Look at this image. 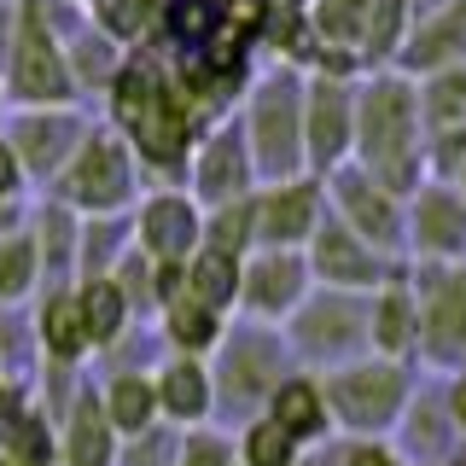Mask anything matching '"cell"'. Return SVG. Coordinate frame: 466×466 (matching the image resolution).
I'll use <instances>...</instances> for the list:
<instances>
[{"mask_svg":"<svg viewBox=\"0 0 466 466\" xmlns=\"http://www.w3.org/2000/svg\"><path fill=\"white\" fill-rule=\"evenodd\" d=\"M291 373V350L274 327H239V332H222V344H216V408L222 414H262V402L274 397V385Z\"/></svg>","mask_w":466,"mask_h":466,"instance_id":"cell-7","label":"cell"},{"mask_svg":"<svg viewBox=\"0 0 466 466\" xmlns=\"http://www.w3.org/2000/svg\"><path fill=\"white\" fill-rule=\"evenodd\" d=\"M65 466H116V431H111L106 408H99L94 397H82L76 414H70Z\"/></svg>","mask_w":466,"mask_h":466,"instance_id":"cell-26","label":"cell"},{"mask_svg":"<svg viewBox=\"0 0 466 466\" xmlns=\"http://www.w3.org/2000/svg\"><path fill=\"white\" fill-rule=\"evenodd\" d=\"M128 187H135V169H128V152L116 140H87L65 175V193L82 210H116L128 198Z\"/></svg>","mask_w":466,"mask_h":466,"instance_id":"cell-16","label":"cell"},{"mask_svg":"<svg viewBox=\"0 0 466 466\" xmlns=\"http://www.w3.org/2000/svg\"><path fill=\"white\" fill-rule=\"evenodd\" d=\"M455 65H466V0L431 12V18H414L408 35H402V47H397V58H390V70H402L408 82L437 76V70H455Z\"/></svg>","mask_w":466,"mask_h":466,"instance_id":"cell-14","label":"cell"},{"mask_svg":"<svg viewBox=\"0 0 466 466\" xmlns=\"http://www.w3.org/2000/svg\"><path fill=\"white\" fill-rule=\"evenodd\" d=\"M204 245H216V251H233V257L257 251V193L216 204L210 222H204Z\"/></svg>","mask_w":466,"mask_h":466,"instance_id":"cell-30","label":"cell"},{"mask_svg":"<svg viewBox=\"0 0 466 466\" xmlns=\"http://www.w3.org/2000/svg\"><path fill=\"white\" fill-rule=\"evenodd\" d=\"M327 216H339V222L356 233L361 245H373L379 257H397V262H408V251H402V198L390 193L385 181H373L368 169H356V164H339L327 175Z\"/></svg>","mask_w":466,"mask_h":466,"instance_id":"cell-8","label":"cell"},{"mask_svg":"<svg viewBox=\"0 0 466 466\" xmlns=\"http://www.w3.org/2000/svg\"><path fill=\"white\" fill-rule=\"evenodd\" d=\"M461 373H466V368H461Z\"/></svg>","mask_w":466,"mask_h":466,"instance_id":"cell-50","label":"cell"},{"mask_svg":"<svg viewBox=\"0 0 466 466\" xmlns=\"http://www.w3.org/2000/svg\"><path fill=\"white\" fill-rule=\"evenodd\" d=\"M350 164L385 181L397 198H408L426 181V128H420V94L402 70H368L356 82V140Z\"/></svg>","mask_w":466,"mask_h":466,"instance_id":"cell-1","label":"cell"},{"mask_svg":"<svg viewBox=\"0 0 466 466\" xmlns=\"http://www.w3.org/2000/svg\"><path fill=\"white\" fill-rule=\"evenodd\" d=\"M361 18H368V0H309V29L327 47H356Z\"/></svg>","mask_w":466,"mask_h":466,"instance_id":"cell-33","label":"cell"},{"mask_svg":"<svg viewBox=\"0 0 466 466\" xmlns=\"http://www.w3.org/2000/svg\"><path fill=\"white\" fill-rule=\"evenodd\" d=\"M29 274H35V245L29 239L0 245V298H18V291L29 286Z\"/></svg>","mask_w":466,"mask_h":466,"instance_id":"cell-37","label":"cell"},{"mask_svg":"<svg viewBox=\"0 0 466 466\" xmlns=\"http://www.w3.org/2000/svg\"><path fill=\"white\" fill-rule=\"evenodd\" d=\"M332 466H402V461L385 437H344V443L332 449Z\"/></svg>","mask_w":466,"mask_h":466,"instance_id":"cell-39","label":"cell"},{"mask_svg":"<svg viewBox=\"0 0 466 466\" xmlns=\"http://www.w3.org/2000/svg\"><path fill=\"white\" fill-rule=\"evenodd\" d=\"M164 327L181 356H204V350L222 344V315L204 309V303L193 298V291H175V298L164 303Z\"/></svg>","mask_w":466,"mask_h":466,"instance_id":"cell-28","label":"cell"},{"mask_svg":"<svg viewBox=\"0 0 466 466\" xmlns=\"http://www.w3.org/2000/svg\"><path fill=\"white\" fill-rule=\"evenodd\" d=\"M268 12H274V0H222V24L233 29V35H262V24H268Z\"/></svg>","mask_w":466,"mask_h":466,"instance_id":"cell-40","label":"cell"},{"mask_svg":"<svg viewBox=\"0 0 466 466\" xmlns=\"http://www.w3.org/2000/svg\"><path fill=\"white\" fill-rule=\"evenodd\" d=\"M350 140H356V82L303 76V164L315 181L350 164Z\"/></svg>","mask_w":466,"mask_h":466,"instance_id":"cell-11","label":"cell"},{"mask_svg":"<svg viewBox=\"0 0 466 466\" xmlns=\"http://www.w3.org/2000/svg\"><path fill=\"white\" fill-rule=\"evenodd\" d=\"M443 466H466V443H461V449H455V455H449Z\"/></svg>","mask_w":466,"mask_h":466,"instance_id":"cell-49","label":"cell"},{"mask_svg":"<svg viewBox=\"0 0 466 466\" xmlns=\"http://www.w3.org/2000/svg\"><path fill=\"white\" fill-rule=\"evenodd\" d=\"M443 408H449V426H455V437L466 443V373L449 379V390H443Z\"/></svg>","mask_w":466,"mask_h":466,"instance_id":"cell-42","label":"cell"},{"mask_svg":"<svg viewBox=\"0 0 466 466\" xmlns=\"http://www.w3.org/2000/svg\"><path fill=\"white\" fill-rule=\"evenodd\" d=\"M414 94H420V128L426 135H461L466 128V65L420 76Z\"/></svg>","mask_w":466,"mask_h":466,"instance_id":"cell-24","label":"cell"},{"mask_svg":"<svg viewBox=\"0 0 466 466\" xmlns=\"http://www.w3.org/2000/svg\"><path fill=\"white\" fill-rule=\"evenodd\" d=\"M76 309H82L87 344H111L116 332H123V320H128V298H123V286H116V280H87L76 291Z\"/></svg>","mask_w":466,"mask_h":466,"instance_id":"cell-29","label":"cell"},{"mask_svg":"<svg viewBox=\"0 0 466 466\" xmlns=\"http://www.w3.org/2000/svg\"><path fill=\"white\" fill-rule=\"evenodd\" d=\"M164 24H169V35L181 41V47L204 53L216 41V29H222V0H169Z\"/></svg>","mask_w":466,"mask_h":466,"instance_id":"cell-32","label":"cell"},{"mask_svg":"<svg viewBox=\"0 0 466 466\" xmlns=\"http://www.w3.org/2000/svg\"><path fill=\"white\" fill-rule=\"evenodd\" d=\"M99 408H106L111 431L140 437V431H152V420H157V390H152V379H140V373H116L106 385V402Z\"/></svg>","mask_w":466,"mask_h":466,"instance_id":"cell-27","label":"cell"},{"mask_svg":"<svg viewBox=\"0 0 466 466\" xmlns=\"http://www.w3.org/2000/svg\"><path fill=\"white\" fill-rule=\"evenodd\" d=\"M175 466H233V443L216 437V431H193L175 449Z\"/></svg>","mask_w":466,"mask_h":466,"instance_id":"cell-38","label":"cell"},{"mask_svg":"<svg viewBox=\"0 0 466 466\" xmlns=\"http://www.w3.org/2000/svg\"><path fill=\"white\" fill-rule=\"evenodd\" d=\"M257 193V169H251V146H245V128H216L204 140V152L193 157V198L216 204Z\"/></svg>","mask_w":466,"mask_h":466,"instance_id":"cell-15","label":"cell"},{"mask_svg":"<svg viewBox=\"0 0 466 466\" xmlns=\"http://www.w3.org/2000/svg\"><path fill=\"white\" fill-rule=\"evenodd\" d=\"M320 390H327L332 431L390 437L397 420L408 414V402H414V368H408V361H385V356H361V361L332 368L320 379Z\"/></svg>","mask_w":466,"mask_h":466,"instance_id":"cell-2","label":"cell"},{"mask_svg":"<svg viewBox=\"0 0 466 466\" xmlns=\"http://www.w3.org/2000/svg\"><path fill=\"white\" fill-rule=\"evenodd\" d=\"M239 262L233 251H216V245H198L193 257H187V291L204 303V309L228 315L233 303H239Z\"/></svg>","mask_w":466,"mask_h":466,"instance_id":"cell-23","label":"cell"},{"mask_svg":"<svg viewBox=\"0 0 466 466\" xmlns=\"http://www.w3.org/2000/svg\"><path fill=\"white\" fill-rule=\"evenodd\" d=\"M408 262H466V198L449 181H420L402 198Z\"/></svg>","mask_w":466,"mask_h":466,"instance_id":"cell-10","label":"cell"},{"mask_svg":"<svg viewBox=\"0 0 466 466\" xmlns=\"http://www.w3.org/2000/svg\"><path fill=\"white\" fill-rule=\"evenodd\" d=\"M12 181H18V164H12V152H6V146H0V198L12 193Z\"/></svg>","mask_w":466,"mask_h":466,"instance_id":"cell-44","label":"cell"},{"mask_svg":"<svg viewBox=\"0 0 466 466\" xmlns=\"http://www.w3.org/2000/svg\"><path fill=\"white\" fill-rule=\"evenodd\" d=\"M41 332H47V350L58 361H76L82 350H87V332H82V309H76V298H53L47 303V315H41Z\"/></svg>","mask_w":466,"mask_h":466,"instance_id":"cell-34","label":"cell"},{"mask_svg":"<svg viewBox=\"0 0 466 466\" xmlns=\"http://www.w3.org/2000/svg\"><path fill=\"white\" fill-rule=\"evenodd\" d=\"M303 262H309V280L327 286V291H379L385 280H402L408 262L397 257H379L373 245H361L356 233H350L339 216H320V228L309 233V245H303Z\"/></svg>","mask_w":466,"mask_h":466,"instance_id":"cell-9","label":"cell"},{"mask_svg":"<svg viewBox=\"0 0 466 466\" xmlns=\"http://www.w3.org/2000/svg\"><path fill=\"white\" fill-rule=\"evenodd\" d=\"M140 245L152 262H187L204 245V216L187 193H157L140 210Z\"/></svg>","mask_w":466,"mask_h":466,"instance_id":"cell-17","label":"cell"},{"mask_svg":"<svg viewBox=\"0 0 466 466\" xmlns=\"http://www.w3.org/2000/svg\"><path fill=\"white\" fill-rule=\"evenodd\" d=\"M408 291L420 315L414 361L455 379L466 368V262H408Z\"/></svg>","mask_w":466,"mask_h":466,"instance_id":"cell-6","label":"cell"},{"mask_svg":"<svg viewBox=\"0 0 466 466\" xmlns=\"http://www.w3.org/2000/svg\"><path fill=\"white\" fill-rule=\"evenodd\" d=\"M70 140H76V116H35V123H24V146L35 164H53Z\"/></svg>","mask_w":466,"mask_h":466,"instance_id":"cell-35","label":"cell"},{"mask_svg":"<svg viewBox=\"0 0 466 466\" xmlns=\"http://www.w3.org/2000/svg\"><path fill=\"white\" fill-rule=\"evenodd\" d=\"M18 87L29 99H65L70 94V70L53 53L41 18H24V41H18Z\"/></svg>","mask_w":466,"mask_h":466,"instance_id":"cell-22","label":"cell"},{"mask_svg":"<svg viewBox=\"0 0 466 466\" xmlns=\"http://www.w3.org/2000/svg\"><path fill=\"white\" fill-rule=\"evenodd\" d=\"M327 216V187L315 175L257 187V251H303Z\"/></svg>","mask_w":466,"mask_h":466,"instance_id":"cell-12","label":"cell"},{"mask_svg":"<svg viewBox=\"0 0 466 466\" xmlns=\"http://www.w3.org/2000/svg\"><path fill=\"white\" fill-rule=\"evenodd\" d=\"M414 339H420V315H414V291L402 280H385L368 291V356L385 361H414Z\"/></svg>","mask_w":466,"mask_h":466,"instance_id":"cell-19","label":"cell"},{"mask_svg":"<svg viewBox=\"0 0 466 466\" xmlns=\"http://www.w3.org/2000/svg\"><path fill=\"white\" fill-rule=\"evenodd\" d=\"M397 461L402 466H443L449 455L461 449L455 426H449V408L443 397H414L408 402V414L397 420Z\"/></svg>","mask_w":466,"mask_h":466,"instance_id":"cell-21","label":"cell"},{"mask_svg":"<svg viewBox=\"0 0 466 466\" xmlns=\"http://www.w3.org/2000/svg\"><path fill=\"white\" fill-rule=\"evenodd\" d=\"M18 426H24V402L12 397V390H0V443H12Z\"/></svg>","mask_w":466,"mask_h":466,"instance_id":"cell-43","label":"cell"},{"mask_svg":"<svg viewBox=\"0 0 466 466\" xmlns=\"http://www.w3.org/2000/svg\"><path fill=\"white\" fill-rule=\"evenodd\" d=\"M449 187H455V193H461V198H466V164H461V169H455V181H449Z\"/></svg>","mask_w":466,"mask_h":466,"instance_id":"cell-47","label":"cell"},{"mask_svg":"<svg viewBox=\"0 0 466 466\" xmlns=\"http://www.w3.org/2000/svg\"><path fill=\"white\" fill-rule=\"evenodd\" d=\"M298 466H332V455H309V449H303V455H298Z\"/></svg>","mask_w":466,"mask_h":466,"instance_id":"cell-46","label":"cell"},{"mask_svg":"<svg viewBox=\"0 0 466 466\" xmlns=\"http://www.w3.org/2000/svg\"><path fill=\"white\" fill-rule=\"evenodd\" d=\"M408 24H414V12H408V0H368V18H361V70H390V58H397Z\"/></svg>","mask_w":466,"mask_h":466,"instance_id":"cell-25","label":"cell"},{"mask_svg":"<svg viewBox=\"0 0 466 466\" xmlns=\"http://www.w3.org/2000/svg\"><path fill=\"white\" fill-rule=\"evenodd\" d=\"M274 6H291V12H309V0H274Z\"/></svg>","mask_w":466,"mask_h":466,"instance_id":"cell-48","label":"cell"},{"mask_svg":"<svg viewBox=\"0 0 466 466\" xmlns=\"http://www.w3.org/2000/svg\"><path fill=\"white\" fill-rule=\"evenodd\" d=\"M443 6H455V0H408V12H414V18H431V12H443Z\"/></svg>","mask_w":466,"mask_h":466,"instance_id":"cell-45","label":"cell"},{"mask_svg":"<svg viewBox=\"0 0 466 466\" xmlns=\"http://www.w3.org/2000/svg\"><path fill=\"white\" fill-rule=\"evenodd\" d=\"M245 146H251V169L262 187L291 181V175H309L303 164V70H268L251 87V106H245Z\"/></svg>","mask_w":466,"mask_h":466,"instance_id":"cell-3","label":"cell"},{"mask_svg":"<svg viewBox=\"0 0 466 466\" xmlns=\"http://www.w3.org/2000/svg\"><path fill=\"white\" fill-rule=\"evenodd\" d=\"M175 437H164V431H140L135 437V449L123 455V466H175Z\"/></svg>","mask_w":466,"mask_h":466,"instance_id":"cell-41","label":"cell"},{"mask_svg":"<svg viewBox=\"0 0 466 466\" xmlns=\"http://www.w3.org/2000/svg\"><path fill=\"white\" fill-rule=\"evenodd\" d=\"M157 390V414L175 420V426H204L216 414V385H210V368L198 356H175L164 361V373L152 379Z\"/></svg>","mask_w":466,"mask_h":466,"instance_id":"cell-20","label":"cell"},{"mask_svg":"<svg viewBox=\"0 0 466 466\" xmlns=\"http://www.w3.org/2000/svg\"><path fill=\"white\" fill-rule=\"evenodd\" d=\"M280 327H286L280 339L291 350V361H303V373H332L344 361L368 356V298L361 291L315 286Z\"/></svg>","mask_w":466,"mask_h":466,"instance_id":"cell-5","label":"cell"},{"mask_svg":"<svg viewBox=\"0 0 466 466\" xmlns=\"http://www.w3.org/2000/svg\"><path fill=\"white\" fill-rule=\"evenodd\" d=\"M262 414H268L286 437H298L303 449H309V443H327V437H332V414H327V390H320V373L291 368L280 385H274V397L262 402Z\"/></svg>","mask_w":466,"mask_h":466,"instance_id":"cell-18","label":"cell"},{"mask_svg":"<svg viewBox=\"0 0 466 466\" xmlns=\"http://www.w3.org/2000/svg\"><path fill=\"white\" fill-rule=\"evenodd\" d=\"M116 123L128 128V140L140 146V157L152 169H187V146H193V111L181 94H169V82L152 65H123L116 70Z\"/></svg>","mask_w":466,"mask_h":466,"instance_id":"cell-4","label":"cell"},{"mask_svg":"<svg viewBox=\"0 0 466 466\" xmlns=\"http://www.w3.org/2000/svg\"><path fill=\"white\" fill-rule=\"evenodd\" d=\"M309 291L315 280H309L303 251H251L239 262V309L262 320V327H280Z\"/></svg>","mask_w":466,"mask_h":466,"instance_id":"cell-13","label":"cell"},{"mask_svg":"<svg viewBox=\"0 0 466 466\" xmlns=\"http://www.w3.org/2000/svg\"><path fill=\"white\" fill-rule=\"evenodd\" d=\"M298 455H303L298 437H286L268 414H251L239 431V461L233 466H298Z\"/></svg>","mask_w":466,"mask_h":466,"instance_id":"cell-31","label":"cell"},{"mask_svg":"<svg viewBox=\"0 0 466 466\" xmlns=\"http://www.w3.org/2000/svg\"><path fill=\"white\" fill-rule=\"evenodd\" d=\"M157 12H164V0H106V29L123 35V41H135L157 24Z\"/></svg>","mask_w":466,"mask_h":466,"instance_id":"cell-36","label":"cell"}]
</instances>
